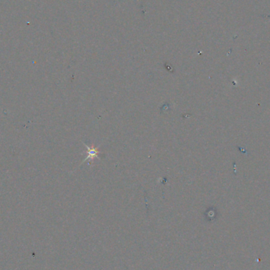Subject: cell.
<instances>
[{"mask_svg": "<svg viewBox=\"0 0 270 270\" xmlns=\"http://www.w3.org/2000/svg\"><path fill=\"white\" fill-rule=\"evenodd\" d=\"M87 148H88V157L86 159V160H88V159H93L94 156H98V153H99L98 149H96V148H95L94 147H91V148H90V147H87Z\"/></svg>", "mask_w": 270, "mask_h": 270, "instance_id": "1", "label": "cell"}]
</instances>
